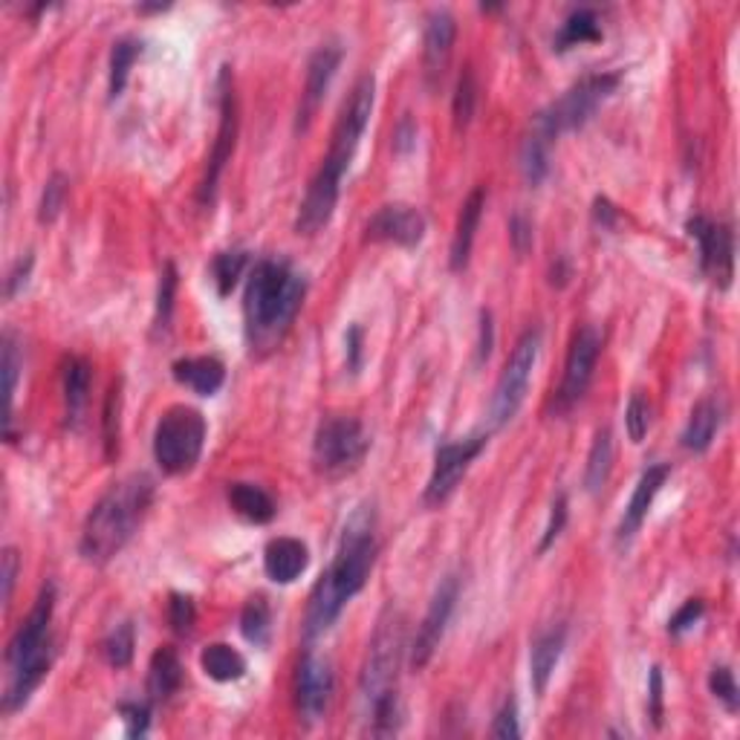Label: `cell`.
I'll return each instance as SVG.
<instances>
[{
  "label": "cell",
  "mask_w": 740,
  "mask_h": 740,
  "mask_svg": "<svg viewBox=\"0 0 740 740\" xmlns=\"http://www.w3.org/2000/svg\"><path fill=\"white\" fill-rule=\"evenodd\" d=\"M377 559V538H373V521L365 512L354 515L345 526L342 544L330 570L312 587L310 608H307V637H321L330 625L345 611V604L354 599L368 582V573Z\"/></svg>",
  "instance_id": "obj_1"
},
{
  "label": "cell",
  "mask_w": 740,
  "mask_h": 740,
  "mask_svg": "<svg viewBox=\"0 0 740 740\" xmlns=\"http://www.w3.org/2000/svg\"><path fill=\"white\" fill-rule=\"evenodd\" d=\"M154 500V481L148 474H130L104 492L81 530L78 552L90 564H107L133 538Z\"/></svg>",
  "instance_id": "obj_2"
},
{
  "label": "cell",
  "mask_w": 740,
  "mask_h": 740,
  "mask_svg": "<svg viewBox=\"0 0 740 740\" xmlns=\"http://www.w3.org/2000/svg\"><path fill=\"white\" fill-rule=\"evenodd\" d=\"M405 651V628L399 613H387L379 622L377 634L370 639V651L365 656L362 677H359V703L370 724V735L387 738L399 729V665Z\"/></svg>",
  "instance_id": "obj_3"
},
{
  "label": "cell",
  "mask_w": 740,
  "mask_h": 740,
  "mask_svg": "<svg viewBox=\"0 0 740 740\" xmlns=\"http://www.w3.org/2000/svg\"><path fill=\"white\" fill-rule=\"evenodd\" d=\"M307 284L284 260H260L252 269L246 295H243V319L246 336L255 347L276 345L281 333L293 324L302 310Z\"/></svg>",
  "instance_id": "obj_4"
},
{
  "label": "cell",
  "mask_w": 740,
  "mask_h": 740,
  "mask_svg": "<svg viewBox=\"0 0 740 740\" xmlns=\"http://www.w3.org/2000/svg\"><path fill=\"white\" fill-rule=\"evenodd\" d=\"M55 611V587L47 585L35 599L33 611L21 622L15 637L9 642L7 663H9V686L3 706L7 712L26 706V700L33 698V691L41 686L52 665V639H50V622Z\"/></svg>",
  "instance_id": "obj_5"
},
{
  "label": "cell",
  "mask_w": 740,
  "mask_h": 740,
  "mask_svg": "<svg viewBox=\"0 0 740 740\" xmlns=\"http://www.w3.org/2000/svg\"><path fill=\"white\" fill-rule=\"evenodd\" d=\"M206 420L186 405H174L160 417L154 431V457L165 474L191 472L203 455Z\"/></svg>",
  "instance_id": "obj_6"
},
{
  "label": "cell",
  "mask_w": 740,
  "mask_h": 740,
  "mask_svg": "<svg viewBox=\"0 0 740 740\" xmlns=\"http://www.w3.org/2000/svg\"><path fill=\"white\" fill-rule=\"evenodd\" d=\"M616 87H620V73H599V76L582 78L578 85H573L567 93L561 95L559 102H552L547 111L538 113L533 130H538L541 137L552 142L561 133L582 128Z\"/></svg>",
  "instance_id": "obj_7"
},
{
  "label": "cell",
  "mask_w": 740,
  "mask_h": 740,
  "mask_svg": "<svg viewBox=\"0 0 740 740\" xmlns=\"http://www.w3.org/2000/svg\"><path fill=\"white\" fill-rule=\"evenodd\" d=\"M368 448L370 439L356 417H328L312 439V463L321 474L339 477L359 469Z\"/></svg>",
  "instance_id": "obj_8"
},
{
  "label": "cell",
  "mask_w": 740,
  "mask_h": 740,
  "mask_svg": "<svg viewBox=\"0 0 740 740\" xmlns=\"http://www.w3.org/2000/svg\"><path fill=\"white\" fill-rule=\"evenodd\" d=\"M538 350H541V333L538 330H526L524 336L518 339V345L512 347L509 362L503 365L498 385H495V396H492L489 417L495 425H507L518 413V408L524 405L526 387L533 379L535 362H538Z\"/></svg>",
  "instance_id": "obj_9"
},
{
  "label": "cell",
  "mask_w": 740,
  "mask_h": 740,
  "mask_svg": "<svg viewBox=\"0 0 740 740\" xmlns=\"http://www.w3.org/2000/svg\"><path fill=\"white\" fill-rule=\"evenodd\" d=\"M373 102H377V81H373V76H362L354 85L350 95H347V102L342 104V113H339L333 139H330V151L324 160L336 163L345 171L350 168L356 148H359L365 128H368L370 113H373Z\"/></svg>",
  "instance_id": "obj_10"
},
{
  "label": "cell",
  "mask_w": 740,
  "mask_h": 740,
  "mask_svg": "<svg viewBox=\"0 0 740 740\" xmlns=\"http://www.w3.org/2000/svg\"><path fill=\"white\" fill-rule=\"evenodd\" d=\"M234 139H238V104H234L229 67H224V73H220V128H217L215 148H212V154H208L206 174H203V182H200L197 191L200 206H212V203H215L217 182H220V174H224L226 163L232 160Z\"/></svg>",
  "instance_id": "obj_11"
},
{
  "label": "cell",
  "mask_w": 740,
  "mask_h": 740,
  "mask_svg": "<svg viewBox=\"0 0 740 740\" xmlns=\"http://www.w3.org/2000/svg\"><path fill=\"white\" fill-rule=\"evenodd\" d=\"M295 700H298V715L307 726L324 720L333 700V668L330 660L319 656L316 651H304L298 674H295Z\"/></svg>",
  "instance_id": "obj_12"
},
{
  "label": "cell",
  "mask_w": 740,
  "mask_h": 740,
  "mask_svg": "<svg viewBox=\"0 0 740 740\" xmlns=\"http://www.w3.org/2000/svg\"><path fill=\"white\" fill-rule=\"evenodd\" d=\"M483 446H486L483 434L439 446L437 455H434V472H431L429 486H425V503H431V507L443 503L457 489V483L463 481V474L469 472V465L474 463V457L481 455Z\"/></svg>",
  "instance_id": "obj_13"
},
{
  "label": "cell",
  "mask_w": 740,
  "mask_h": 740,
  "mask_svg": "<svg viewBox=\"0 0 740 740\" xmlns=\"http://www.w3.org/2000/svg\"><path fill=\"white\" fill-rule=\"evenodd\" d=\"M599 354H602V336L596 328H582L576 330V336L570 342L567 362H564V379H561L559 387V408H573V405L585 396V391L590 387V379H594L596 362H599Z\"/></svg>",
  "instance_id": "obj_14"
},
{
  "label": "cell",
  "mask_w": 740,
  "mask_h": 740,
  "mask_svg": "<svg viewBox=\"0 0 740 740\" xmlns=\"http://www.w3.org/2000/svg\"><path fill=\"white\" fill-rule=\"evenodd\" d=\"M689 234L700 246V269L717 281L720 290H729L735 276V238L726 224H712L706 217L689 220Z\"/></svg>",
  "instance_id": "obj_15"
},
{
  "label": "cell",
  "mask_w": 740,
  "mask_h": 740,
  "mask_svg": "<svg viewBox=\"0 0 740 740\" xmlns=\"http://www.w3.org/2000/svg\"><path fill=\"white\" fill-rule=\"evenodd\" d=\"M342 177H345V168H339L330 160L321 163L307 189V197L298 208V220H295L298 234H319L330 224V217L336 212L339 191H342Z\"/></svg>",
  "instance_id": "obj_16"
},
{
  "label": "cell",
  "mask_w": 740,
  "mask_h": 740,
  "mask_svg": "<svg viewBox=\"0 0 740 740\" xmlns=\"http://www.w3.org/2000/svg\"><path fill=\"white\" fill-rule=\"evenodd\" d=\"M457 594H460V582H457V576L443 578V585L437 587V594L431 599L429 611L422 616L420 630H417V637H413L411 646L413 668H425V665L431 663V656H434V651H437L439 642H443L448 620H451V613H455Z\"/></svg>",
  "instance_id": "obj_17"
},
{
  "label": "cell",
  "mask_w": 740,
  "mask_h": 740,
  "mask_svg": "<svg viewBox=\"0 0 740 740\" xmlns=\"http://www.w3.org/2000/svg\"><path fill=\"white\" fill-rule=\"evenodd\" d=\"M365 238L373 243H394V246L413 250L425 238V217L420 208L391 203L370 217L365 226Z\"/></svg>",
  "instance_id": "obj_18"
},
{
  "label": "cell",
  "mask_w": 740,
  "mask_h": 740,
  "mask_svg": "<svg viewBox=\"0 0 740 740\" xmlns=\"http://www.w3.org/2000/svg\"><path fill=\"white\" fill-rule=\"evenodd\" d=\"M339 64H342V50L339 47H319L312 52L310 64H307V85H304L302 107H298V130L310 128V122L316 119L321 102L330 90V81L336 76Z\"/></svg>",
  "instance_id": "obj_19"
},
{
  "label": "cell",
  "mask_w": 740,
  "mask_h": 740,
  "mask_svg": "<svg viewBox=\"0 0 740 740\" xmlns=\"http://www.w3.org/2000/svg\"><path fill=\"white\" fill-rule=\"evenodd\" d=\"M457 38L455 15L446 9H434L425 21V35H422V67H425V78L429 85H437L446 64L451 59V47Z\"/></svg>",
  "instance_id": "obj_20"
},
{
  "label": "cell",
  "mask_w": 740,
  "mask_h": 740,
  "mask_svg": "<svg viewBox=\"0 0 740 740\" xmlns=\"http://www.w3.org/2000/svg\"><path fill=\"white\" fill-rule=\"evenodd\" d=\"M668 474H672V465L660 463L651 465V469L639 477L637 489L630 495V503L628 509H625V518H622L620 524V541H630V538L639 533V526H642V521H646L651 507H654V498L660 495L665 481H668Z\"/></svg>",
  "instance_id": "obj_21"
},
{
  "label": "cell",
  "mask_w": 740,
  "mask_h": 740,
  "mask_svg": "<svg viewBox=\"0 0 740 740\" xmlns=\"http://www.w3.org/2000/svg\"><path fill=\"white\" fill-rule=\"evenodd\" d=\"M310 561V552L298 538H276L264 550V570L276 585H293Z\"/></svg>",
  "instance_id": "obj_22"
},
{
  "label": "cell",
  "mask_w": 740,
  "mask_h": 740,
  "mask_svg": "<svg viewBox=\"0 0 740 740\" xmlns=\"http://www.w3.org/2000/svg\"><path fill=\"white\" fill-rule=\"evenodd\" d=\"M483 206H486V194H483V189H474L472 194H469V200L460 206L455 238H451V258H448V264H451L455 272L465 269V264L472 258L474 234H477V226H481Z\"/></svg>",
  "instance_id": "obj_23"
},
{
  "label": "cell",
  "mask_w": 740,
  "mask_h": 740,
  "mask_svg": "<svg viewBox=\"0 0 740 740\" xmlns=\"http://www.w3.org/2000/svg\"><path fill=\"white\" fill-rule=\"evenodd\" d=\"M564 642H567V628L564 625H556V628L544 630L538 634V639L533 642V654H530V677H533L535 694L541 698L547 686H550V677L556 672V665L561 660V651H564Z\"/></svg>",
  "instance_id": "obj_24"
},
{
  "label": "cell",
  "mask_w": 740,
  "mask_h": 740,
  "mask_svg": "<svg viewBox=\"0 0 740 740\" xmlns=\"http://www.w3.org/2000/svg\"><path fill=\"white\" fill-rule=\"evenodd\" d=\"M174 379L180 385L191 387L194 394L212 396L217 394L226 382V368L215 356H194V359H180L174 362Z\"/></svg>",
  "instance_id": "obj_25"
},
{
  "label": "cell",
  "mask_w": 740,
  "mask_h": 740,
  "mask_svg": "<svg viewBox=\"0 0 740 740\" xmlns=\"http://www.w3.org/2000/svg\"><path fill=\"white\" fill-rule=\"evenodd\" d=\"M717 429H720V403L715 396H706L694 405V411L689 417V425L682 431V448H689L694 455H703L712 439H715Z\"/></svg>",
  "instance_id": "obj_26"
},
{
  "label": "cell",
  "mask_w": 740,
  "mask_h": 740,
  "mask_svg": "<svg viewBox=\"0 0 740 740\" xmlns=\"http://www.w3.org/2000/svg\"><path fill=\"white\" fill-rule=\"evenodd\" d=\"M182 686V663L174 648H160L148 668V694L154 703L168 700Z\"/></svg>",
  "instance_id": "obj_27"
},
{
  "label": "cell",
  "mask_w": 740,
  "mask_h": 740,
  "mask_svg": "<svg viewBox=\"0 0 740 740\" xmlns=\"http://www.w3.org/2000/svg\"><path fill=\"white\" fill-rule=\"evenodd\" d=\"M229 503L243 521L250 524H269L276 518V500L255 483H232L229 486Z\"/></svg>",
  "instance_id": "obj_28"
},
{
  "label": "cell",
  "mask_w": 740,
  "mask_h": 740,
  "mask_svg": "<svg viewBox=\"0 0 740 740\" xmlns=\"http://www.w3.org/2000/svg\"><path fill=\"white\" fill-rule=\"evenodd\" d=\"M61 382H64V408H67V422L69 425H76V422L81 420V411H85L87 394H90V365H87V359L69 356L67 362H64Z\"/></svg>",
  "instance_id": "obj_29"
},
{
  "label": "cell",
  "mask_w": 740,
  "mask_h": 740,
  "mask_svg": "<svg viewBox=\"0 0 740 740\" xmlns=\"http://www.w3.org/2000/svg\"><path fill=\"white\" fill-rule=\"evenodd\" d=\"M200 665L206 677H212L215 682H234L241 680L246 674V660L238 648L226 646V642H215L208 646L203 654H200Z\"/></svg>",
  "instance_id": "obj_30"
},
{
  "label": "cell",
  "mask_w": 740,
  "mask_h": 740,
  "mask_svg": "<svg viewBox=\"0 0 740 740\" xmlns=\"http://www.w3.org/2000/svg\"><path fill=\"white\" fill-rule=\"evenodd\" d=\"M611 469H613V434H611V429H599L594 437V446H590V455H587L585 489L590 492V495H599V492L608 486Z\"/></svg>",
  "instance_id": "obj_31"
},
{
  "label": "cell",
  "mask_w": 740,
  "mask_h": 740,
  "mask_svg": "<svg viewBox=\"0 0 740 740\" xmlns=\"http://www.w3.org/2000/svg\"><path fill=\"white\" fill-rule=\"evenodd\" d=\"M599 38H602V29H599V17H596L594 9H576V12H570V17L561 26L556 50H570V47L599 41Z\"/></svg>",
  "instance_id": "obj_32"
},
{
  "label": "cell",
  "mask_w": 740,
  "mask_h": 740,
  "mask_svg": "<svg viewBox=\"0 0 740 740\" xmlns=\"http://www.w3.org/2000/svg\"><path fill=\"white\" fill-rule=\"evenodd\" d=\"M521 171H524V180L530 186H541V180L550 171V139L541 137L538 130H533L524 139V148H521Z\"/></svg>",
  "instance_id": "obj_33"
},
{
  "label": "cell",
  "mask_w": 740,
  "mask_h": 740,
  "mask_svg": "<svg viewBox=\"0 0 740 740\" xmlns=\"http://www.w3.org/2000/svg\"><path fill=\"white\" fill-rule=\"evenodd\" d=\"M139 52H142V43H139L137 38H122V41L113 43V52H111V99L122 95V90H125V85H128L130 67H133V61L139 59Z\"/></svg>",
  "instance_id": "obj_34"
},
{
  "label": "cell",
  "mask_w": 740,
  "mask_h": 740,
  "mask_svg": "<svg viewBox=\"0 0 740 740\" xmlns=\"http://www.w3.org/2000/svg\"><path fill=\"white\" fill-rule=\"evenodd\" d=\"M17 377H21V354H17L15 339L3 336V399H7V437H12V411H15Z\"/></svg>",
  "instance_id": "obj_35"
},
{
  "label": "cell",
  "mask_w": 740,
  "mask_h": 740,
  "mask_svg": "<svg viewBox=\"0 0 740 740\" xmlns=\"http://www.w3.org/2000/svg\"><path fill=\"white\" fill-rule=\"evenodd\" d=\"M241 630L243 637L250 639L252 646H267L269 630H272V613H269V604L264 599H252L241 613Z\"/></svg>",
  "instance_id": "obj_36"
},
{
  "label": "cell",
  "mask_w": 740,
  "mask_h": 740,
  "mask_svg": "<svg viewBox=\"0 0 740 740\" xmlns=\"http://www.w3.org/2000/svg\"><path fill=\"white\" fill-rule=\"evenodd\" d=\"M243 267H246V252L232 250L215 255V260H212V276H215L217 293L220 295L232 293L234 284H238V278H241Z\"/></svg>",
  "instance_id": "obj_37"
},
{
  "label": "cell",
  "mask_w": 740,
  "mask_h": 740,
  "mask_svg": "<svg viewBox=\"0 0 740 740\" xmlns=\"http://www.w3.org/2000/svg\"><path fill=\"white\" fill-rule=\"evenodd\" d=\"M133 648H137V637H133V625L130 622H122L119 628L113 630L111 637L104 639V660L113 665V668H125L133 660Z\"/></svg>",
  "instance_id": "obj_38"
},
{
  "label": "cell",
  "mask_w": 740,
  "mask_h": 740,
  "mask_svg": "<svg viewBox=\"0 0 740 740\" xmlns=\"http://www.w3.org/2000/svg\"><path fill=\"white\" fill-rule=\"evenodd\" d=\"M474 107H477V78H474L472 67H465L455 90V128L457 130L469 128V122H472V116H474Z\"/></svg>",
  "instance_id": "obj_39"
},
{
  "label": "cell",
  "mask_w": 740,
  "mask_h": 740,
  "mask_svg": "<svg viewBox=\"0 0 740 740\" xmlns=\"http://www.w3.org/2000/svg\"><path fill=\"white\" fill-rule=\"evenodd\" d=\"M67 203V177L64 174H52L47 180V189L41 194V206H38V220L52 224L61 215V208Z\"/></svg>",
  "instance_id": "obj_40"
},
{
  "label": "cell",
  "mask_w": 740,
  "mask_h": 740,
  "mask_svg": "<svg viewBox=\"0 0 740 740\" xmlns=\"http://www.w3.org/2000/svg\"><path fill=\"white\" fill-rule=\"evenodd\" d=\"M174 293H177V269H174V264H165L163 281H160V295H156V319H154L156 333H165V330H168V321H171V312H174Z\"/></svg>",
  "instance_id": "obj_41"
},
{
  "label": "cell",
  "mask_w": 740,
  "mask_h": 740,
  "mask_svg": "<svg viewBox=\"0 0 740 740\" xmlns=\"http://www.w3.org/2000/svg\"><path fill=\"white\" fill-rule=\"evenodd\" d=\"M625 425H628V437L634 443H642V437L648 434V425H651V408H648L642 394L630 396L628 411H625Z\"/></svg>",
  "instance_id": "obj_42"
},
{
  "label": "cell",
  "mask_w": 740,
  "mask_h": 740,
  "mask_svg": "<svg viewBox=\"0 0 740 740\" xmlns=\"http://www.w3.org/2000/svg\"><path fill=\"white\" fill-rule=\"evenodd\" d=\"M709 689L729 712H738V682H735L732 668H726V665L715 668L712 677H709Z\"/></svg>",
  "instance_id": "obj_43"
},
{
  "label": "cell",
  "mask_w": 740,
  "mask_h": 740,
  "mask_svg": "<svg viewBox=\"0 0 740 740\" xmlns=\"http://www.w3.org/2000/svg\"><path fill=\"white\" fill-rule=\"evenodd\" d=\"M194 620H197V611H194L191 596L174 594L171 602H168V622H171V628L177 630V634H189Z\"/></svg>",
  "instance_id": "obj_44"
},
{
  "label": "cell",
  "mask_w": 740,
  "mask_h": 740,
  "mask_svg": "<svg viewBox=\"0 0 740 740\" xmlns=\"http://www.w3.org/2000/svg\"><path fill=\"white\" fill-rule=\"evenodd\" d=\"M492 738H498V740H515V738H521V726H518L515 700H507V703H503V709H500L498 717H495V724H492Z\"/></svg>",
  "instance_id": "obj_45"
},
{
  "label": "cell",
  "mask_w": 740,
  "mask_h": 740,
  "mask_svg": "<svg viewBox=\"0 0 740 740\" xmlns=\"http://www.w3.org/2000/svg\"><path fill=\"white\" fill-rule=\"evenodd\" d=\"M700 616H703V602H700V599H689L680 611L674 613L672 622H668V634L680 637V634H686V630H691L698 625Z\"/></svg>",
  "instance_id": "obj_46"
},
{
  "label": "cell",
  "mask_w": 740,
  "mask_h": 740,
  "mask_svg": "<svg viewBox=\"0 0 740 740\" xmlns=\"http://www.w3.org/2000/svg\"><path fill=\"white\" fill-rule=\"evenodd\" d=\"M564 524H567V498H564V495H559V500L552 503L547 533H544V538H541V552H547L552 547V544H556V538H559V535H561Z\"/></svg>",
  "instance_id": "obj_47"
},
{
  "label": "cell",
  "mask_w": 740,
  "mask_h": 740,
  "mask_svg": "<svg viewBox=\"0 0 740 740\" xmlns=\"http://www.w3.org/2000/svg\"><path fill=\"white\" fill-rule=\"evenodd\" d=\"M119 712H122L125 726H128L130 738H139V735L148 732V724H151V712H148V706H139V703H122Z\"/></svg>",
  "instance_id": "obj_48"
},
{
  "label": "cell",
  "mask_w": 740,
  "mask_h": 740,
  "mask_svg": "<svg viewBox=\"0 0 740 740\" xmlns=\"http://www.w3.org/2000/svg\"><path fill=\"white\" fill-rule=\"evenodd\" d=\"M509 241H512V250L524 258L526 252L533 250V226L524 215H515L509 220Z\"/></svg>",
  "instance_id": "obj_49"
},
{
  "label": "cell",
  "mask_w": 740,
  "mask_h": 740,
  "mask_svg": "<svg viewBox=\"0 0 740 740\" xmlns=\"http://www.w3.org/2000/svg\"><path fill=\"white\" fill-rule=\"evenodd\" d=\"M17 570H21V559H17V550H15V547H7V550H3V604L12 602V594H15Z\"/></svg>",
  "instance_id": "obj_50"
},
{
  "label": "cell",
  "mask_w": 740,
  "mask_h": 740,
  "mask_svg": "<svg viewBox=\"0 0 740 740\" xmlns=\"http://www.w3.org/2000/svg\"><path fill=\"white\" fill-rule=\"evenodd\" d=\"M651 717L656 726H663V668H651Z\"/></svg>",
  "instance_id": "obj_51"
},
{
  "label": "cell",
  "mask_w": 740,
  "mask_h": 740,
  "mask_svg": "<svg viewBox=\"0 0 740 740\" xmlns=\"http://www.w3.org/2000/svg\"><path fill=\"white\" fill-rule=\"evenodd\" d=\"M29 269H33V258L26 255V258H21L15 264V269L9 272V281H7V298H15L17 286L26 284V278H29Z\"/></svg>",
  "instance_id": "obj_52"
},
{
  "label": "cell",
  "mask_w": 740,
  "mask_h": 740,
  "mask_svg": "<svg viewBox=\"0 0 740 740\" xmlns=\"http://www.w3.org/2000/svg\"><path fill=\"white\" fill-rule=\"evenodd\" d=\"M492 316L486 310L481 312V347H477V362H486L492 354Z\"/></svg>",
  "instance_id": "obj_53"
},
{
  "label": "cell",
  "mask_w": 740,
  "mask_h": 740,
  "mask_svg": "<svg viewBox=\"0 0 740 740\" xmlns=\"http://www.w3.org/2000/svg\"><path fill=\"white\" fill-rule=\"evenodd\" d=\"M613 217H616V215H613L611 203H608V200H604V197L596 200V220H599V224H602V226H613Z\"/></svg>",
  "instance_id": "obj_54"
},
{
  "label": "cell",
  "mask_w": 740,
  "mask_h": 740,
  "mask_svg": "<svg viewBox=\"0 0 740 740\" xmlns=\"http://www.w3.org/2000/svg\"><path fill=\"white\" fill-rule=\"evenodd\" d=\"M362 330L354 328L350 330V336H347V342H350V354H354V362H350V368H359V350H362Z\"/></svg>",
  "instance_id": "obj_55"
}]
</instances>
